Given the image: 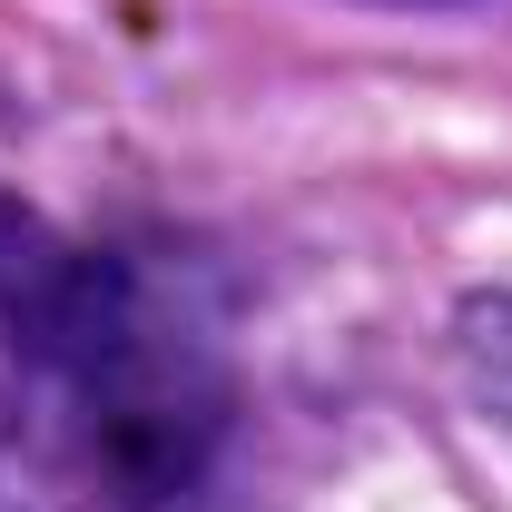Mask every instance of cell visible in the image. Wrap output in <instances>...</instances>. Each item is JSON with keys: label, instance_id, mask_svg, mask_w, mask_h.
<instances>
[{"label": "cell", "instance_id": "7a4b0ae2", "mask_svg": "<svg viewBox=\"0 0 512 512\" xmlns=\"http://www.w3.org/2000/svg\"><path fill=\"white\" fill-rule=\"evenodd\" d=\"M453 375L493 424H512V286L453 306Z\"/></svg>", "mask_w": 512, "mask_h": 512}, {"label": "cell", "instance_id": "3957f363", "mask_svg": "<svg viewBox=\"0 0 512 512\" xmlns=\"http://www.w3.org/2000/svg\"><path fill=\"white\" fill-rule=\"evenodd\" d=\"M404 10H414V0H404Z\"/></svg>", "mask_w": 512, "mask_h": 512}, {"label": "cell", "instance_id": "6da1fadb", "mask_svg": "<svg viewBox=\"0 0 512 512\" xmlns=\"http://www.w3.org/2000/svg\"><path fill=\"white\" fill-rule=\"evenodd\" d=\"M0 365L50 384L69 473L99 503L168 512L217 473L237 394L207 325L119 247L60 237L20 197H0Z\"/></svg>", "mask_w": 512, "mask_h": 512}]
</instances>
